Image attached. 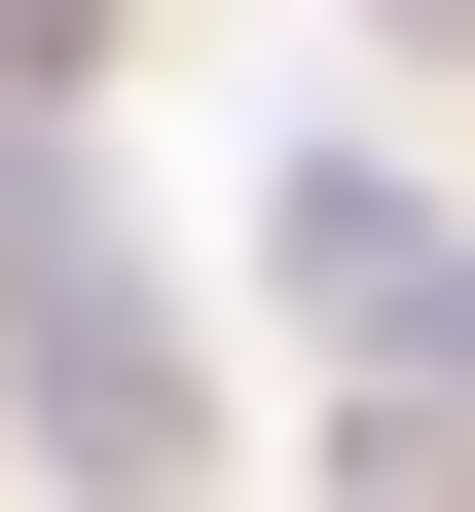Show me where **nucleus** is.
Listing matches in <instances>:
<instances>
[{
	"label": "nucleus",
	"mask_w": 475,
	"mask_h": 512,
	"mask_svg": "<svg viewBox=\"0 0 475 512\" xmlns=\"http://www.w3.org/2000/svg\"><path fill=\"white\" fill-rule=\"evenodd\" d=\"M0 403L74 439L110 512L183 476V293H147V220H110V183H0Z\"/></svg>",
	"instance_id": "f257e3e1"
},
{
	"label": "nucleus",
	"mask_w": 475,
	"mask_h": 512,
	"mask_svg": "<svg viewBox=\"0 0 475 512\" xmlns=\"http://www.w3.org/2000/svg\"><path fill=\"white\" fill-rule=\"evenodd\" d=\"M256 256H293L329 330H439V183H366V147H293V183H256Z\"/></svg>",
	"instance_id": "f03ea898"
}]
</instances>
